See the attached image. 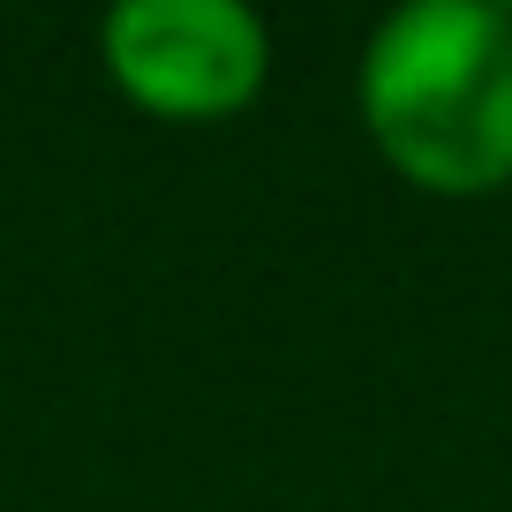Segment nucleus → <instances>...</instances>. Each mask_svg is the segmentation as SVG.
<instances>
[{"instance_id": "obj_1", "label": "nucleus", "mask_w": 512, "mask_h": 512, "mask_svg": "<svg viewBox=\"0 0 512 512\" xmlns=\"http://www.w3.org/2000/svg\"><path fill=\"white\" fill-rule=\"evenodd\" d=\"M362 128L430 196H490L512 181V8L407 0L369 31L354 68Z\"/></svg>"}, {"instance_id": "obj_2", "label": "nucleus", "mask_w": 512, "mask_h": 512, "mask_svg": "<svg viewBox=\"0 0 512 512\" xmlns=\"http://www.w3.org/2000/svg\"><path fill=\"white\" fill-rule=\"evenodd\" d=\"M98 53L106 76L166 121H219L272 76V31L241 0H113Z\"/></svg>"}]
</instances>
